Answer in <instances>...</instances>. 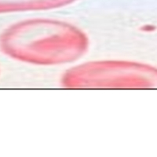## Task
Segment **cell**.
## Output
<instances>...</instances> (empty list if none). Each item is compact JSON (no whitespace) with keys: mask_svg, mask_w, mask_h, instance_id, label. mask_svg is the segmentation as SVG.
<instances>
[{"mask_svg":"<svg viewBox=\"0 0 157 157\" xmlns=\"http://www.w3.org/2000/svg\"><path fill=\"white\" fill-rule=\"evenodd\" d=\"M156 82L157 73L153 69L122 60L82 63L66 70L61 79L67 89H132Z\"/></svg>","mask_w":157,"mask_h":157,"instance_id":"7a4b0ae2","label":"cell"},{"mask_svg":"<svg viewBox=\"0 0 157 157\" xmlns=\"http://www.w3.org/2000/svg\"><path fill=\"white\" fill-rule=\"evenodd\" d=\"M77 0H0V13L45 11L65 7Z\"/></svg>","mask_w":157,"mask_h":157,"instance_id":"3957f363","label":"cell"},{"mask_svg":"<svg viewBox=\"0 0 157 157\" xmlns=\"http://www.w3.org/2000/svg\"><path fill=\"white\" fill-rule=\"evenodd\" d=\"M88 36L59 20L33 18L10 25L0 36V50L17 61L39 66L71 64L88 51Z\"/></svg>","mask_w":157,"mask_h":157,"instance_id":"6da1fadb","label":"cell"}]
</instances>
